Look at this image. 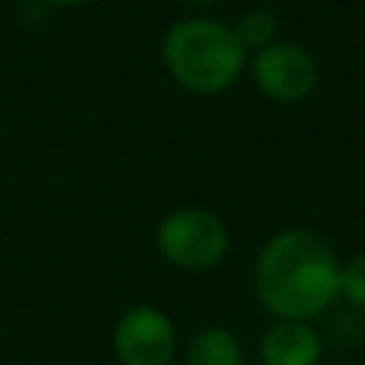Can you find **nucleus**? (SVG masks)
<instances>
[{"label":"nucleus","instance_id":"f03ea898","mask_svg":"<svg viewBox=\"0 0 365 365\" xmlns=\"http://www.w3.org/2000/svg\"><path fill=\"white\" fill-rule=\"evenodd\" d=\"M164 64L180 87L212 96L234 87L247 68V51L231 26L208 16H186L167 29Z\"/></svg>","mask_w":365,"mask_h":365},{"label":"nucleus","instance_id":"20e7f679","mask_svg":"<svg viewBox=\"0 0 365 365\" xmlns=\"http://www.w3.org/2000/svg\"><path fill=\"white\" fill-rule=\"evenodd\" d=\"M250 74L257 90L272 103H302L317 90V61L304 45L272 42L253 51Z\"/></svg>","mask_w":365,"mask_h":365},{"label":"nucleus","instance_id":"9b49d317","mask_svg":"<svg viewBox=\"0 0 365 365\" xmlns=\"http://www.w3.org/2000/svg\"><path fill=\"white\" fill-rule=\"evenodd\" d=\"M186 4H195V6H208V4H218V0H186Z\"/></svg>","mask_w":365,"mask_h":365},{"label":"nucleus","instance_id":"39448f33","mask_svg":"<svg viewBox=\"0 0 365 365\" xmlns=\"http://www.w3.org/2000/svg\"><path fill=\"white\" fill-rule=\"evenodd\" d=\"M113 349L122 365H170L177 353V330L160 308L135 304L115 321Z\"/></svg>","mask_w":365,"mask_h":365},{"label":"nucleus","instance_id":"f257e3e1","mask_svg":"<svg viewBox=\"0 0 365 365\" xmlns=\"http://www.w3.org/2000/svg\"><path fill=\"white\" fill-rule=\"evenodd\" d=\"M253 289L276 321H311L340 298V257L314 231L285 227L259 247Z\"/></svg>","mask_w":365,"mask_h":365},{"label":"nucleus","instance_id":"423d86ee","mask_svg":"<svg viewBox=\"0 0 365 365\" xmlns=\"http://www.w3.org/2000/svg\"><path fill=\"white\" fill-rule=\"evenodd\" d=\"M263 365H317L321 336L308 321H276L259 340Z\"/></svg>","mask_w":365,"mask_h":365},{"label":"nucleus","instance_id":"0eeeda50","mask_svg":"<svg viewBox=\"0 0 365 365\" xmlns=\"http://www.w3.org/2000/svg\"><path fill=\"white\" fill-rule=\"evenodd\" d=\"M182 365H244V349L227 327H202L189 340Z\"/></svg>","mask_w":365,"mask_h":365},{"label":"nucleus","instance_id":"9d476101","mask_svg":"<svg viewBox=\"0 0 365 365\" xmlns=\"http://www.w3.org/2000/svg\"><path fill=\"white\" fill-rule=\"evenodd\" d=\"M38 4H48V6H77V4H87V0H38Z\"/></svg>","mask_w":365,"mask_h":365},{"label":"nucleus","instance_id":"6e6552de","mask_svg":"<svg viewBox=\"0 0 365 365\" xmlns=\"http://www.w3.org/2000/svg\"><path fill=\"white\" fill-rule=\"evenodd\" d=\"M231 29H234V36H237V42L244 45V51H259L276 42L279 23L269 10H247Z\"/></svg>","mask_w":365,"mask_h":365},{"label":"nucleus","instance_id":"1a4fd4ad","mask_svg":"<svg viewBox=\"0 0 365 365\" xmlns=\"http://www.w3.org/2000/svg\"><path fill=\"white\" fill-rule=\"evenodd\" d=\"M340 298L353 308L365 311V253L340 263Z\"/></svg>","mask_w":365,"mask_h":365},{"label":"nucleus","instance_id":"7ed1b4c3","mask_svg":"<svg viewBox=\"0 0 365 365\" xmlns=\"http://www.w3.org/2000/svg\"><path fill=\"white\" fill-rule=\"evenodd\" d=\"M158 253L180 269H212L227 253V227L215 212L199 205L173 208L154 234Z\"/></svg>","mask_w":365,"mask_h":365}]
</instances>
